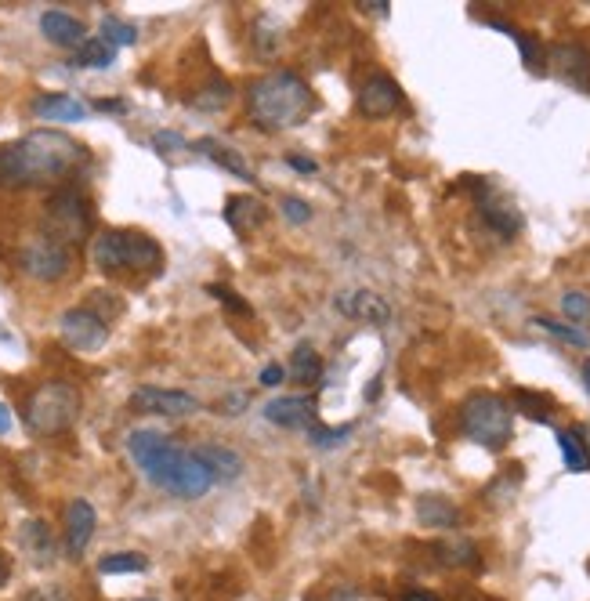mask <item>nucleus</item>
Here are the masks:
<instances>
[{"label":"nucleus","instance_id":"39","mask_svg":"<svg viewBox=\"0 0 590 601\" xmlns=\"http://www.w3.org/2000/svg\"><path fill=\"white\" fill-rule=\"evenodd\" d=\"M283 377H286L283 366H265V370H261V384H268V388H276V384H283Z\"/></svg>","mask_w":590,"mask_h":601},{"label":"nucleus","instance_id":"27","mask_svg":"<svg viewBox=\"0 0 590 601\" xmlns=\"http://www.w3.org/2000/svg\"><path fill=\"white\" fill-rule=\"evenodd\" d=\"M558 446H562L565 468L590 471V453H587V446H583L580 431H558Z\"/></svg>","mask_w":590,"mask_h":601},{"label":"nucleus","instance_id":"4","mask_svg":"<svg viewBox=\"0 0 590 601\" xmlns=\"http://www.w3.org/2000/svg\"><path fill=\"white\" fill-rule=\"evenodd\" d=\"M460 428L478 446L504 449L514 435V413L500 395L478 392L460 406Z\"/></svg>","mask_w":590,"mask_h":601},{"label":"nucleus","instance_id":"18","mask_svg":"<svg viewBox=\"0 0 590 601\" xmlns=\"http://www.w3.org/2000/svg\"><path fill=\"white\" fill-rule=\"evenodd\" d=\"M265 218H268L265 203L254 200V196H229V203H225V221L239 236H250Z\"/></svg>","mask_w":590,"mask_h":601},{"label":"nucleus","instance_id":"37","mask_svg":"<svg viewBox=\"0 0 590 601\" xmlns=\"http://www.w3.org/2000/svg\"><path fill=\"white\" fill-rule=\"evenodd\" d=\"M207 290H210V294H214V297H218V301H221V305H225V308H232V312H239V315H247V312H250L247 301H239V297L232 294L229 287H218V283H214V287H207Z\"/></svg>","mask_w":590,"mask_h":601},{"label":"nucleus","instance_id":"42","mask_svg":"<svg viewBox=\"0 0 590 601\" xmlns=\"http://www.w3.org/2000/svg\"><path fill=\"white\" fill-rule=\"evenodd\" d=\"M11 431V413H8V406L0 402V435H8Z\"/></svg>","mask_w":590,"mask_h":601},{"label":"nucleus","instance_id":"44","mask_svg":"<svg viewBox=\"0 0 590 601\" xmlns=\"http://www.w3.org/2000/svg\"><path fill=\"white\" fill-rule=\"evenodd\" d=\"M406 601H438L435 594H424V591H413V594H406Z\"/></svg>","mask_w":590,"mask_h":601},{"label":"nucleus","instance_id":"32","mask_svg":"<svg viewBox=\"0 0 590 601\" xmlns=\"http://www.w3.org/2000/svg\"><path fill=\"white\" fill-rule=\"evenodd\" d=\"M514 44H518V51H522V62L529 69H540L543 66V48L540 40L529 37V33H522V29H514Z\"/></svg>","mask_w":590,"mask_h":601},{"label":"nucleus","instance_id":"34","mask_svg":"<svg viewBox=\"0 0 590 601\" xmlns=\"http://www.w3.org/2000/svg\"><path fill=\"white\" fill-rule=\"evenodd\" d=\"M279 210H283V218L290 221V225H308V221H312V207H308L305 200H297V196H283Z\"/></svg>","mask_w":590,"mask_h":601},{"label":"nucleus","instance_id":"29","mask_svg":"<svg viewBox=\"0 0 590 601\" xmlns=\"http://www.w3.org/2000/svg\"><path fill=\"white\" fill-rule=\"evenodd\" d=\"M438 558L446 565H478V547L471 540H446V544H438Z\"/></svg>","mask_w":590,"mask_h":601},{"label":"nucleus","instance_id":"19","mask_svg":"<svg viewBox=\"0 0 590 601\" xmlns=\"http://www.w3.org/2000/svg\"><path fill=\"white\" fill-rule=\"evenodd\" d=\"M33 113L40 120H51V124H73V120H84L87 105L77 102L73 95H40L33 102Z\"/></svg>","mask_w":590,"mask_h":601},{"label":"nucleus","instance_id":"31","mask_svg":"<svg viewBox=\"0 0 590 601\" xmlns=\"http://www.w3.org/2000/svg\"><path fill=\"white\" fill-rule=\"evenodd\" d=\"M533 323L540 326V330H547V334H554V337H562V341L576 344V348H590V334H587V330H576V326L558 323V319H547V315H536Z\"/></svg>","mask_w":590,"mask_h":601},{"label":"nucleus","instance_id":"1","mask_svg":"<svg viewBox=\"0 0 590 601\" xmlns=\"http://www.w3.org/2000/svg\"><path fill=\"white\" fill-rule=\"evenodd\" d=\"M87 160L84 145L62 131H29L19 142L0 145V189L48 185L69 178Z\"/></svg>","mask_w":590,"mask_h":601},{"label":"nucleus","instance_id":"17","mask_svg":"<svg viewBox=\"0 0 590 601\" xmlns=\"http://www.w3.org/2000/svg\"><path fill=\"white\" fill-rule=\"evenodd\" d=\"M196 457L203 460V468L214 475V482H236L239 475H243V457H239L236 449L229 446H218V442H207V446H196L192 449Z\"/></svg>","mask_w":590,"mask_h":601},{"label":"nucleus","instance_id":"16","mask_svg":"<svg viewBox=\"0 0 590 601\" xmlns=\"http://www.w3.org/2000/svg\"><path fill=\"white\" fill-rule=\"evenodd\" d=\"M40 33H44L51 44H58V48H73V51L87 40L84 22L66 15V11H44V15H40Z\"/></svg>","mask_w":590,"mask_h":601},{"label":"nucleus","instance_id":"24","mask_svg":"<svg viewBox=\"0 0 590 601\" xmlns=\"http://www.w3.org/2000/svg\"><path fill=\"white\" fill-rule=\"evenodd\" d=\"M290 377L297 384H315L323 377V359L315 352L312 344H297L294 348V359H290Z\"/></svg>","mask_w":590,"mask_h":601},{"label":"nucleus","instance_id":"38","mask_svg":"<svg viewBox=\"0 0 590 601\" xmlns=\"http://www.w3.org/2000/svg\"><path fill=\"white\" fill-rule=\"evenodd\" d=\"M247 395H232V399H225L221 402V413H225V417H236L239 410H247Z\"/></svg>","mask_w":590,"mask_h":601},{"label":"nucleus","instance_id":"15","mask_svg":"<svg viewBox=\"0 0 590 601\" xmlns=\"http://www.w3.org/2000/svg\"><path fill=\"white\" fill-rule=\"evenodd\" d=\"M551 66L572 87H590V51L580 48V44H558V48H551Z\"/></svg>","mask_w":590,"mask_h":601},{"label":"nucleus","instance_id":"5","mask_svg":"<svg viewBox=\"0 0 590 601\" xmlns=\"http://www.w3.org/2000/svg\"><path fill=\"white\" fill-rule=\"evenodd\" d=\"M80 413V392L69 381H48L26 399V424L33 435H62Z\"/></svg>","mask_w":590,"mask_h":601},{"label":"nucleus","instance_id":"7","mask_svg":"<svg viewBox=\"0 0 590 601\" xmlns=\"http://www.w3.org/2000/svg\"><path fill=\"white\" fill-rule=\"evenodd\" d=\"M91 232V207L77 189L55 192L44 207V236L62 243V247H77Z\"/></svg>","mask_w":590,"mask_h":601},{"label":"nucleus","instance_id":"43","mask_svg":"<svg viewBox=\"0 0 590 601\" xmlns=\"http://www.w3.org/2000/svg\"><path fill=\"white\" fill-rule=\"evenodd\" d=\"M8 576H11V569H8V558H4V554H0V587H4V583H8Z\"/></svg>","mask_w":590,"mask_h":601},{"label":"nucleus","instance_id":"11","mask_svg":"<svg viewBox=\"0 0 590 601\" xmlns=\"http://www.w3.org/2000/svg\"><path fill=\"white\" fill-rule=\"evenodd\" d=\"M399 105H402V87L391 77H384V73H377V77H370L359 87V109L362 116H370V120H384V116H391Z\"/></svg>","mask_w":590,"mask_h":601},{"label":"nucleus","instance_id":"6","mask_svg":"<svg viewBox=\"0 0 590 601\" xmlns=\"http://www.w3.org/2000/svg\"><path fill=\"white\" fill-rule=\"evenodd\" d=\"M95 265L102 272H120V268H145L156 272L163 265V250L156 247V239L142 236V232H102L95 239Z\"/></svg>","mask_w":590,"mask_h":601},{"label":"nucleus","instance_id":"45","mask_svg":"<svg viewBox=\"0 0 590 601\" xmlns=\"http://www.w3.org/2000/svg\"><path fill=\"white\" fill-rule=\"evenodd\" d=\"M583 384H587V392H590V359L583 363Z\"/></svg>","mask_w":590,"mask_h":601},{"label":"nucleus","instance_id":"9","mask_svg":"<svg viewBox=\"0 0 590 601\" xmlns=\"http://www.w3.org/2000/svg\"><path fill=\"white\" fill-rule=\"evenodd\" d=\"M58 334H62L66 348H73V352H95V348L105 344V337H109V326H105L102 315L91 312V308H69V312L58 319Z\"/></svg>","mask_w":590,"mask_h":601},{"label":"nucleus","instance_id":"28","mask_svg":"<svg viewBox=\"0 0 590 601\" xmlns=\"http://www.w3.org/2000/svg\"><path fill=\"white\" fill-rule=\"evenodd\" d=\"M102 40L105 44H113V48H131L134 40H138V29L131 22L116 19V15H105L102 19Z\"/></svg>","mask_w":590,"mask_h":601},{"label":"nucleus","instance_id":"3","mask_svg":"<svg viewBox=\"0 0 590 601\" xmlns=\"http://www.w3.org/2000/svg\"><path fill=\"white\" fill-rule=\"evenodd\" d=\"M247 102H250V116H254L261 127H297L312 113V87L305 80L297 77V73H268V77L254 80L247 91Z\"/></svg>","mask_w":590,"mask_h":601},{"label":"nucleus","instance_id":"26","mask_svg":"<svg viewBox=\"0 0 590 601\" xmlns=\"http://www.w3.org/2000/svg\"><path fill=\"white\" fill-rule=\"evenodd\" d=\"M149 569V558L138 551H120V554H105L98 562V573L116 576V573H145Z\"/></svg>","mask_w":590,"mask_h":601},{"label":"nucleus","instance_id":"2","mask_svg":"<svg viewBox=\"0 0 590 601\" xmlns=\"http://www.w3.org/2000/svg\"><path fill=\"white\" fill-rule=\"evenodd\" d=\"M127 453L134 464L145 471V478L160 486L163 493H171L178 500H200L210 486L214 475L203 468V460L192 449H181L171 435L153 428H138L127 435Z\"/></svg>","mask_w":590,"mask_h":601},{"label":"nucleus","instance_id":"33","mask_svg":"<svg viewBox=\"0 0 590 601\" xmlns=\"http://www.w3.org/2000/svg\"><path fill=\"white\" fill-rule=\"evenodd\" d=\"M348 435H352V428H348V424H344V428H319V424H312V428H308V439H312V446H319V449L341 446Z\"/></svg>","mask_w":590,"mask_h":601},{"label":"nucleus","instance_id":"12","mask_svg":"<svg viewBox=\"0 0 590 601\" xmlns=\"http://www.w3.org/2000/svg\"><path fill=\"white\" fill-rule=\"evenodd\" d=\"M334 308L341 315H352V319H362L370 326H384L391 319V305L373 290H344V294L334 297Z\"/></svg>","mask_w":590,"mask_h":601},{"label":"nucleus","instance_id":"21","mask_svg":"<svg viewBox=\"0 0 590 601\" xmlns=\"http://www.w3.org/2000/svg\"><path fill=\"white\" fill-rule=\"evenodd\" d=\"M417 518L428 525V529H453V525L460 522V511L449 504L446 497H420Z\"/></svg>","mask_w":590,"mask_h":601},{"label":"nucleus","instance_id":"22","mask_svg":"<svg viewBox=\"0 0 590 601\" xmlns=\"http://www.w3.org/2000/svg\"><path fill=\"white\" fill-rule=\"evenodd\" d=\"M22 547L37 565H48L55 558V540H51L48 525L44 522H26L22 525Z\"/></svg>","mask_w":590,"mask_h":601},{"label":"nucleus","instance_id":"46","mask_svg":"<svg viewBox=\"0 0 590 601\" xmlns=\"http://www.w3.org/2000/svg\"><path fill=\"white\" fill-rule=\"evenodd\" d=\"M142 601H153V598H142Z\"/></svg>","mask_w":590,"mask_h":601},{"label":"nucleus","instance_id":"23","mask_svg":"<svg viewBox=\"0 0 590 601\" xmlns=\"http://www.w3.org/2000/svg\"><path fill=\"white\" fill-rule=\"evenodd\" d=\"M113 62H116V48L105 44L102 37H87L77 48V55H73V66L80 69H109Z\"/></svg>","mask_w":590,"mask_h":601},{"label":"nucleus","instance_id":"41","mask_svg":"<svg viewBox=\"0 0 590 601\" xmlns=\"http://www.w3.org/2000/svg\"><path fill=\"white\" fill-rule=\"evenodd\" d=\"M290 167L301 174H315V163L312 160H301V156H290Z\"/></svg>","mask_w":590,"mask_h":601},{"label":"nucleus","instance_id":"40","mask_svg":"<svg viewBox=\"0 0 590 601\" xmlns=\"http://www.w3.org/2000/svg\"><path fill=\"white\" fill-rule=\"evenodd\" d=\"M153 142H156V149H185V142H181L178 134H156Z\"/></svg>","mask_w":590,"mask_h":601},{"label":"nucleus","instance_id":"13","mask_svg":"<svg viewBox=\"0 0 590 601\" xmlns=\"http://www.w3.org/2000/svg\"><path fill=\"white\" fill-rule=\"evenodd\" d=\"M265 420L276 428H312L315 424V399L308 395H283L265 406Z\"/></svg>","mask_w":590,"mask_h":601},{"label":"nucleus","instance_id":"10","mask_svg":"<svg viewBox=\"0 0 590 601\" xmlns=\"http://www.w3.org/2000/svg\"><path fill=\"white\" fill-rule=\"evenodd\" d=\"M134 413H149V417H192L200 413V399H192L189 392H171V388H153L145 384L131 395Z\"/></svg>","mask_w":590,"mask_h":601},{"label":"nucleus","instance_id":"20","mask_svg":"<svg viewBox=\"0 0 590 601\" xmlns=\"http://www.w3.org/2000/svg\"><path fill=\"white\" fill-rule=\"evenodd\" d=\"M482 214H486V221L504 239H511L514 232L522 229V214H518V210H514L507 200H496V196H489V189H482Z\"/></svg>","mask_w":590,"mask_h":601},{"label":"nucleus","instance_id":"14","mask_svg":"<svg viewBox=\"0 0 590 601\" xmlns=\"http://www.w3.org/2000/svg\"><path fill=\"white\" fill-rule=\"evenodd\" d=\"M95 525H98L95 507L87 504V500H69V507H66V551L73 554V558L87 551L91 536H95Z\"/></svg>","mask_w":590,"mask_h":601},{"label":"nucleus","instance_id":"36","mask_svg":"<svg viewBox=\"0 0 590 601\" xmlns=\"http://www.w3.org/2000/svg\"><path fill=\"white\" fill-rule=\"evenodd\" d=\"M562 308H565V315H569L572 323H583V319L590 315V297L580 294V290H572V294L562 297Z\"/></svg>","mask_w":590,"mask_h":601},{"label":"nucleus","instance_id":"8","mask_svg":"<svg viewBox=\"0 0 590 601\" xmlns=\"http://www.w3.org/2000/svg\"><path fill=\"white\" fill-rule=\"evenodd\" d=\"M19 261H22V272H26V276L44 279V283H55V279L69 276V268H73V254L48 236L29 239L26 247H22Z\"/></svg>","mask_w":590,"mask_h":601},{"label":"nucleus","instance_id":"25","mask_svg":"<svg viewBox=\"0 0 590 601\" xmlns=\"http://www.w3.org/2000/svg\"><path fill=\"white\" fill-rule=\"evenodd\" d=\"M200 149H210V160L218 163V167L232 171L236 178L254 182V171H250V163L243 160V153H236V149H229V145H214V142H200Z\"/></svg>","mask_w":590,"mask_h":601},{"label":"nucleus","instance_id":"30","mask_svg":"<svg viewBox=\"0 0 590 601\" xmlns=\"http://www.w3.org/2000/svg\"><path fill=\"white\" fill-rule=\"evenodd\" d=\"M229 102H232L229 80H210L200 95H192V105H196V109H225Z\"/></svg>","mask_w":590,"mask_h":601},{"label":"nucleus","instance_id":"35","mask_svg":"<svg viewBox=\"0 0 590 601\" xmlns=\"http://www.w3.org/2000/svg\"><path fill=\"white\" fill-rule=\"evenodd\" d=\"M514 402L522 406V413L525 417H533V420H547L551 417V402L547 399H540V395H533V392H514Z\"/></svg>","mask_w":590,"mask_h":601}]
</instances>
